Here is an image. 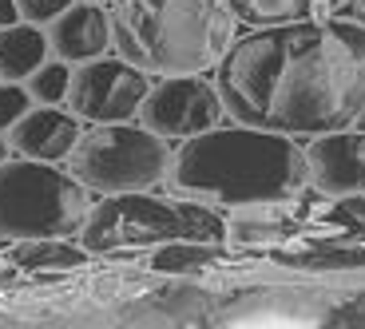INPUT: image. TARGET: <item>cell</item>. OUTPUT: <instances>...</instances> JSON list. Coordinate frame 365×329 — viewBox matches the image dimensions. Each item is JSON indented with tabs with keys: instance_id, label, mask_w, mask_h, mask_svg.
<instances>
[{
	"instance_id": "1",
	"label": "cell",
	"mask_w": 365,
	"mask_h": 329,
	"mask_svg": "<svg viewBox=\"0 0 365 329\" xmlns=\"http://www.w3.org/2000/svg\"><path fill=\"white\" fill-rule=\"evenodd\" d=\"M235 123L314 139L365 119V24L298 20L235 36L215 68Z\"/></svg>"
},
{
	"instance_id": "2",
	"label": "cell",
	"mask_w": 365,
	"mask_h": 329,
	"mask_svg": "<svg viewBox=\"0 0 365 329\" xmlns=\"http://www.w3.org/2000/svg\"><path fill=\"white\" fill-rule=\"evenodd\" d=\"M167 183L182 199L238 211L255 202H294L310 187V171L306 151L290 135L247 123H219L195 139H182L171 155Z\"/></svg>"
},
{
	"instance_id": "3",
	"label": "cell",
	"mask_w": 365,
	"mask_h": 329,
	"mask_svg": "<svg viewBox=\"0 0 365 329\" xmlns=\"http://www.w3.org/2000/svg\"><path fill=\"white\" fill-rule=\"evenodd\" d=\"M111 48L151 75H207L235 44L230 0H111Z\"/></svg>"
},
{
	"instance_id": "4",
	"label": "cell",
	"mask_w": 365,
	"mask_h": 329,
	"mask_svg": "<svg viewBox=\"0 0 365 329\" xmlns=\"http://www.w3.org/2000/svg\"><path fill=\"white\" fill-rule=\"evenodd\" d=\"M167 242H227V219L219 207L195 199H167L151 191L103 194L91 202L88 222L80 230V246L88 254H111V250H151Z\"/></svg>"
},
{
	"instance_id": "5",
	"label": "cell",
	"mask_w": 365,
	"mask_h": 329,
	"mask_svg": "<svg viewBox=\"0 0 365 329\" xmlns=\"http://www.w3.org/2000/svg\"><path fill=\"white\" fill-rule=\"evenodd\" d=\"M91 191L60 163L9 155L0 163V242L80 238Z\"/></svg>"
},
{
	"instance_id": "6",
	"label": "cell",
	"mask_w": 365,
	"mask_h": 329,
	"mask_svg": "<svg viewBox=\"0 0 365 329\" xmlns=\"http://www.w3.org/2000/svg\"><path fill=\"white\" fill-rule=\"evenodd\" d=\"M68 171L91 194H128L155 191L167 183L171 147L163 135L147 131L143 123H91L68 155Z\"/></svg>"
},
{
	"instance_id": "7",
	"label": "cell",
	"mask_w": 365,
	"mask_h": 329,
	"mask_svg": "<svg viewBox=\"0 0 365 329\" xmlns=\"http://www.w3.org/2000/svg\"><path fill=\"white\" fill-rule=\"evenodd\" d=\"M151 83H155L151 72L128 64L123 56H96L88 64L72 68L68 108L88 123H128L139 119Z\"/></svg>"
},
{
	"instance_id": "8",
	"label": "cell",
	"mask_w": 365,
	"mask_h": 329,
	"mask_svg": "<svg viewBox=\"0 0 365 329\" xmlns=\"http://www.w3.org/2000/svg\"><path fill=\"white\" fill-rule=\"evenodd\" d=\"M227 108L207 75H159L139 108V123L163 139H195L219 127Z\"/></svg>"
},
{
	"instance_id": "9",
	"label": "cell",
	"mask_w": 365,
	"mask_h": 329,
	"mask_svg": "<svg viewBox=\"0 0 365 329\" xmlns=\"http://www.w3.org/2000/svg\"><path fill=\"white\" fill-rule=\"evenodd\" d=\"M310 187L326 199L365 194V131H326L306 147Z\"/></svg>"
},
{
	"instance_id": "10",
	"label": "cell",
	"mask_w": 365,
	"mask_h": 329,
	"mask_svg": "<svg viewBox=\"0 0 365 329\" xmlns=\"http://www.w3.org/2000/svg\"><path fill=\"white\" fill-rule=\"evenodd\" d=\"M80 135H83V119L72 108L64 111L60 103H40V108H28L9 127V147L12 155H24V159L68 163Z\"/></svg>"
},
{
	"instance_id": "11",
	"label": "cell",
	"mask_w": 365,
	"mask_h": 329,
	"mask_svg": "<svg viewBox=\"0 0 365 329\" xmlns=\"http://www.w3.org/2000/svg\"><path fill=\"white\" fill-rule=\"evenodd\" d=\"M48 44L52 56L64 64H88L96 56L111 52V12L96 0H76L72 9L48 24Z\"/></svg>"
},
{
	"instance_id": "12",
	"label": "cell",
	"mask_w": 365,
	"mask_h": 329,
	"mask_svg": "<svg viewBox=\"0 0 365 329\" xmlns=\"http://www.w3.org/2000/svg\"><path fill=\"white\" fill-rule=\"evenodd\" d=\"M298 234V219L290 214V202H255L238 207L227 219V242L235 246H274Z\"/></svg>"
},
{
	"instance_id": "13",
	"label": "cell",
	"mask_w": 365,
	"mask_h": 329,
	"mask_svg": "<svg viewBox=\"0 0 365 329\" xmlns=\"http://www.w3.org/2000/svg\"><path fill=\"white\" fill-rule=\"evenodd\" d=\"M349 0H230L238 24L247 28H274L298 24V20H329L346 9Z\"/></svg>"
},
{
	"instance_id": "14",
	"label": "cell",
	"mask_w": 365,
	"mask_h": 329,
	"mask_svg": "<svg viewBox=\"0 0 365 329\" xmlns=\"http://www.w3.org/2000/svg\"><path fill=\"white\" fill-rule=\"evenodd\" d=\"M52 56V44H48V32L32 20H20V24L0 28V80H20L36 72Z\"/></svg>"
},
{
	"instance_id": "15",
	"label": "cell",
	"mask_w": 365,
	"mask_h": 329,
	"mask_svg": "<svg viewBox=\"0 0 365 329\" xmlns=\"http://www.w3.org/2000/svg\"><path fill=\"white\" fill-rule=\"evenodd\" d=\"M9 258L20 270H72L88 262V250L72 246V238H24L12 242Z\"/></svg>"
},
{
	"instance_id": "16",
	"label": "cell",
	"mask_w": 365,
	"mask_h": 329,
	"mask_svg": "<svg viewBox=\"0 0 365 329\" xmlns=\"http://www.w3.org/2000/svg\"><path fill=\"white\" fill-rule=\"evenodd\" d=\"M219 242H167V246H151L147 266L151 270H167V274H195L219 262Z\"/></svg>"
},
{
	"instance_id": "17",
	"label": "cell",
	"mask_w": 365,
	"mask_h": 329,
	"mask_svg": "<svg viewBox=\"0 0 365 329\" xmlns=\"http://www.w3.org/2000/svg\"><path fill=\"white\" fill-rule=\"evenodd\" d=\"M32 103H68V88H72V64L48 56L44 64L24 80Z\"/></svg>"
},
{
	"instance_id": "18",
	"label": "cell",
	"mask_w": 365,
	"mask_h": 329,
	"mask_svg": "<svg viewBox=\"0 0 365 329\" xmlns=\"http://www.w3.org/2000/svg\"><path fill=\"white\" fill-rule=\"evenodd\" d=\"M322 222H326L334 234L365 238V199L361 194H346V199H338L326 214H322Z\"/></svg>"
},
{
	"instance_id": "19",
	"label": "cell",
	"mask_w": 365,
	"mask_h": 329,
	"mask_svg": "<svg viewBox=\"0 0 365 329\" xmlns=\"http://www.w3.org/2000/svg\"><path fill=\"white\" fill-rule=\"evenodd\" d=\"M32 108V95L20 80H0V131L9 135V127L16 123L24 111Z\"/></svg>"
},
{
	"instance_id": "20",
	"label": "cell",
	"mask_w": 365,
	"mask_h": 329,
	"mask_svg": "<svg viewBox=\"0 0 365 329\" xmlns=\"http://www.w3.org/2000/svg\"><path fill=\"white\" fill-rule=\"evenodd\" d=\"M16 4H20V16H24V20L48 28L64 9H72L76 0H16Z\"/></svg>"
},
{
	"instance_id": "21",
	"label": "cell",
	"mask_w": 365,
	"mask_h": 329,
	"mask_svg": "<svg viewBox=\"0 0 365 329\" xmlns=\"http://www.w3.org/2000/svg\"><path fill=\"white\" fill-rule=\"evenodd\" d=\"M20 4L16 0H0V28H9V24H20Z\"/></svg>"
},
{
	"instance_id": "22",
	"label": "cell",
	"mask_w": 365,
	"mask_h": 329,
	"mask_svg": "<svg viewBox=\"0 0 365 329\" xmlns=\"http://www.w3.org/2000/svg\"><path fill=\"white\" fill-rule=\"evenodd\" d=\"M12 155V147H9V135H4V131H0V163H4V159Z\"/></svg>"
},
{
	"instance_id": "23",
	"label": "cell",
	"mask_w": 365,
	"mask_h": 329,
	"mask_svg": "<svg viewBox=\"0 0 365 329\" xmlns=\"http://www.w3.org/2000/svg\"><path fill=\"white\" fill-rule=\"evenodd\" d=\"M96 4H111V0H96Z\"/></svg>"
},
{
	"instance_id": "24",
	"label": "cell",
	"mask_w": 365,
	"mask_h": 329,
	"mask_svg": "<svg viewBox=\"0 0 365 329\" xmlns=\"http://www.w3.org/2000/svg\"><path fill=\"white\" fill-rule=\"evenodd\" d=\"M361 9H365V0H361Z\"/></svg>"
}]
</instances>
